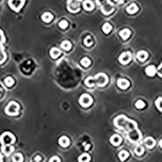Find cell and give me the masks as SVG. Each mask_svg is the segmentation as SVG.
<instances>
[{
	"label": "cell",
	"mask_w": 162,
	"mask_h": 162,
	"mask_svg": "<svg viewBox=\"0 0 162 162\" xmlns=\"http://www.w3.org/2000/svg\"><path fill=\"white\" fill-rule=\"evenodd\" d=\"M85 84L88 87H92L94 85H97L98 86L103 87L104 86L107 85L108 82V76L101 73H98L93 77H88L85 80Z\"/></svg>",
	"instance_id": "1"
},
{
	"label": "cell",
	"mask_w": 162,
	"mask_h": 162,
	"mask_svg": "<svg viewBox=\"0 0 162 162\" xmlns=\"http://www.w3.org/2000/svg\"><path fill=\"white\" fill-rule=\"evenodd\" d=\"M19 110V106L17 102L11 101L6 107L5 112L6 114L10 115V116H15V115H17L18 114Z\"/></svg>",
	"instance_id": "2"
},
{
	"label": "cell",
	"mask_w": 162,
	"mask_h": 162,
	"mask_svg": "<svg viewBox=\"0 0 162 162\" xmlns=\"http://www.w3.org/2000/svg\"><path fill=\"white\" fill-rule=\"evenodd\" d=\"M16 141V138L14 135L11 132H6L2 134L0 136V143L2 145H12V144L14 143Z\"/></svg>",
	"instance_id": "3"
},
{
	"label": "cell",
	"mask_w": 162,
	"mask_h": 162,
	"mask_svg": "<svg viewBox=\"0 0 162 162\" xmlns=\"http://www.w3.org/2000/svg\"><path fill=\"white\" fill-rule=\"evenodd\" d=\"M93 102V99L90 95L87 94H82L80 99H79V103L81 104L82 107L87 108L89 107Z\"/></svg>",
	"instance_id": "4"
},
{
	"label": "cell",
	"mask_w": 162,
	"mask_h": 162,
	"mask_svg": "<svg viewBox=\"0 0 162 162\" xmlns=\"http://www.w3.org/2000/svg\"><path fill=\"white\" fill-rule=\"evenodd\" d=\"M81 0H71L68 1V9L71 12H77L80 10V3Z\"/></svg>",
	"instance_id": "5"
},
{
	"label": "cell",
	"mask_w": 162,
	"mask_h": 162,
	"mask_svg": "<svg viewBox=\"0 0 162 162\" xmlns=\"http://www.w3.org/2000/svg\"><path fill=\"white\" fill-rule=\"evenodd\" d=\"M24 3L25 0H9V6L16 12H18L23 7Z\"/></svg>",
	"instance_id": "6"
},
{
	"label": "cell",
	"mask_w": 162,
	"mask_h": 162,
	"mask_svg": "<svg viewBox=\"0 0 162 162\" xmlns=\"http://www.w3.org/2000/svg\"><path fill=\"white\" fill-rule=\"evenodd\" d=\"M132 60V54L130 51L123 52L119 57V62L121 64H128Z\"/></svg>",
	"instance_id": "7"
},
{
	"label": "cell",
	"mask_w": 162,
	"mask_h": 162,
	"mask_svg": "<svg viewBox=\"0 0 162 162\" xmlns=\"http://www.w3.org/2000/svg\"><path fill=\"white\" fill-rule=\"evenodd\" d=\"M141 136V134L140 133V130L137 129L130 130L128 134V138L129 139V140L131 142H133V143H135V142H137L140 140Z\"/></svg>",
	"instance_id": "8"
},
{
	"label": "cell",
	"mask_w": 162,
	"mask_h": 162,
	"mask_svg": "<svg viewBox=\"0 0 162 162\" xmlns=\"http://www.w3.org/2000/svg\"><path fill=\"white\" fill-rule=\"evenodd\" d=\"M127 121V118L124 115H121L115 119L114 125L115 127L119 128H123L125 127Z\"/></svg>",
	"instance_id": "9"
},
{
	"label": "cell",
	"mask_w": 162,
	"mask_h": 162,
	"mask_svg": "<svg viewBox=\"0 0 162 162\" xmlns=\"http://www.w3.org/2000/svg\"><path fill=\"white\" fill-rule=\"evenodd\" d=\"M117 84L118 86V87L122 89V90H126V89H127L130 86V83L127 79L121 78L118 79L117 82Z\"/></svg>",
	"instance_id": "10"
},
{
	"label": "cell",
	"mask_w": 162,
	"mask_h": 162,
	"mask_svg": "<svg viewBox=\"0 0 162 162\" xmlns=\"http://www.w3.org/2000/svg\"><path fill=\"white\" fill-rule=\"evenodd\" d=\"M145 73L149 77H153L157 73V68L154 65L148 66L145 68Z\"/></svg>",
	"instance_id": "11"
},
{
	"label": "cell",
	"mask_w": 162,
	"mask_h": 162,
	"mask_svg": "<svg viewBox=\"0 0 162 162\" xmlns=\"http://www.w3.org/2000/svg\"><path fill=\"white\" fill-rule=\"evenodd\" d=\"M148 57V53L145 51H139L136 54V57L138 60L140 62H144L147 59Z\"/></svg>",
	"instance_id": "12"
},
{
	"label": "cell",
	"mask_w": 162,
	"mask_h": 162,
	"mask_svg": "<svg viewBox=\"0 0 162 162\" xmlns=\"http://www.w3.org/2000/svg\"><path fill=\"white\" fill-rule=\"evenodd\" d=\"M14 148L12 145H2L1 151L3 154L6 155V156H9V155L14 151Z\"/></svg>",
	"instance_id": "13"
},
{
	"label": "cell",
	"mask_w": 162,
	"mask_h": 162,
	"mask_svg": "<svg viewBox=\"0 0 162 162\" xmlns=\"http://www.w3.org/2000/svg\"><path fill=\"white\" fill-rule=\"evenodd\" d=\"M131 35V31L130 29H128L127 28H125L122 29L121 31L120 32V36H121V38L124 40H126L128 38L130 37Z\"/></svg>",
	"instance_id": "14"
},
{
	"label": "cell",
	"mask_w": 162,
	"mask_h": 162,
	"mask_svg": "<svg viewBox=\"0 0 162 162\" xmlns=\"http://www.w3.org/2000/svg\"><path fill=\"white\" fill-rule=\"evenodd\" d=\"M126 10L128 14H135V13H136L138 11L139 8H138V5L135 4V3H131L129 6H128Z\"/></svg>",
	"instance_id": "15"
},
{
	"label": "cell",
	"mask_w": 162,
	"mask_h": 162,
	"mask_svg": "<svg viewBox=\"0 0 162 162\" xmlns=\"http://www.w3.org/2000/svg\"><path fill=\"white\" fill-rule=\"evenodd\" d=\"M122 139L118 135H114L110 138V143L114 145V146H118L121 143Z\"/></svg>",
	"instance_id": "16"
},
{
	"label": "cell",
	"mask_w": 162,
	"mask_h": 162,
	"mask_svg": "<svg viewBox=\"0 0 162 162\" xmlns=\"http://www.w3.org/2000/svg\"><path fill=\"white\" fill-rule=\"evenodd\" d=\"M83 7L88 11H91L94 9V4L90 0H86L83 2Z\"/></svg>",
	"instance_id": "17"
},
{
	"label": "cell",
	"mask_w": 162,
	"mask_h": 162,
	"mask_svg": "<svg viewBox=\"0 0 162 162\" xmlns=\"http://www.w3.org/2000/svg\"><path fill=\"white\" fill-rule=\"evenodd\" d=\"M144 143H145V145L147 146V147L148 148H153L154 147L155 144H156L155 140L151 137H148L145 139L144 141Z\"/></svg>",
	"instance_id": "18"
},
{
	"label": "cell",
	"mask_w": 162,
	"mask_h": 162,
	"mask_svg": "<svg viewBox=\"0 0 162 162\" xmlns=\"http://www.w3.org/2000/svg\"><path fill=\"white\" fill-rule=\"evenodd\" d=\"M58 143L62 147H68L69 145V138H67L66 136H62L61 138H59Z\"/></svg>",
	"instance_id": "19"
},
{
	"label": "cell",
	"mask_w": 162,
	"mask_h": 162,
	"mask_svg": "<svg viewBox=\"0 0 162 162\" xmlns=\"http://www.w3.org/2000/svg\"><path fill=\"white\" fill-rule=\"evenodd\" d=\"M125 127H127L128 130H132L137 128V123L133 120H128L125 125Z\"/></svg>",
	"instance_id": "20"
},
{
	"label": "cell",
	"mask_w": 162,
	"mask_h": 162,
	"mask_svg": "<svg viewBox=\"0 0 162 162\" xmlns=\"http://www.w3.org/2000/svg\"><path fill=\"white\" fill-rule=\"evenodd\" d=\"M53 16L49 12H45L42 16V19L45 23H49L52 19Z\"/></svg>",
	"instance_id": "21"
},
{
	"label": "cell",
	"mask_w": 162,
	"mask_h": 162,
	"mask_svg": "<svg viewBox=\"0 0 162 162\" xmlns=\"http://www.w3.org/2000/svg\"><path fill=\"white\" fill-rule=\"evenodd\" d=\"M78 162H89L90 161V156L87 153L81 154L78 158Z\"/></svg>",
	"instance_id": "22"
},
{
	"label": "cell",
	"mask_w": 162,
	"mask_h": 162,
	"mask_svg": "<svg viewBox=\"0 0 162 162\" xmlns=\"http://www.w3.org/2000/svg\"><path fill=\"white\" fill-rule=\"evenodd\" d=\"M60 51L57 48H53L51 49L50 55L53 58H57L60 55Z\"/></svg>",
	"instance_id": "23"
},
{
	"label": "cell",
	"mask_w": 162,
	"mask_h": 162,
	"mask_svg": "<svg viewBox=\"0 0 162 162\" xmlns=\"http://www.w3.org/2000/svg\"><path fill=\"white\" fill-rule=\"evenodd\" d=\"M128 156H129V153L126 150H121L120 151V153H119V158H120V160L122 161H125L127 158H128Z\"/></svg>",
	"instance_id": "24"
},
{
	"label": "cell",
	"mask_w": 162,
	"mask_h": 162,
	"mask_svg": "<svg viewBox=\"0 0 162 162\" xmlns=\"http://www.w3.org/2000/svg\"><path fill=\"white\" fill-rule=\"evenodd\" d=\"M12 160L13 162H23L24 158L22 154L20 153H16L12 158Z\"/></svg>",
	"instance_id": "25"
},
{
	"label": "cell",
	"mask_w": 162,
	"mask_h": 162,
	"mask_svg": "<svg viewBox=\"0 0 162 162\" xmlns=\"http://www.w3.org/2000/svg\"><path fill=\"white\" fill-rule=\"evenodd\" d=\"M112 29V25L109 24V23H105V24L102 25V30L104 33H106V34H108L109 32H110Z\"/></svg>",
	"instance_id": "26"
},
{
	"label": "cell",
	"mask_w": 162,
	"mask_h": 162,
	"mask_svg": "<svg viewBox=\"0 0 162 162\" xmlns=\"http://www.w3.org/2000/svg\"><path fill=\"white\" fill-rule=\"evenodd\" d=\"M60 46L62 49H64V50L69 51V49L71 48V44L69 41L65 40V41L62 42Z\"/></svg>",
	"instance_id": "27"
},
{
	"label": "cell",
	"mask_w": 162,
	"mask_h": 162,
	"mask_svg": "<svg viewBox=\"0 0 162 162\" xmlns=\"http://www.w3.org/2000/svg\"><path fill=\"white\" fill-rule=\"evenodd\" d=\"M81 64H82V66H83L84 67H88L91 64V61L88 57H84L81 60Z\"/></svg>",
	"instance_id": "28"
},
{
	"label": "cell",
	"mask_w": 162,
	"mask_h": 162,
	"mask_svg": "<svg viewBox=\"0 0 162 162\" xmlns=\"http://www.w3.org/2000/svg\"><path fill=\"white\" fill-rule=\"evenodd\" d=\"M6 57V55L4 52L3 51V48H2V45L0 44V64L3 63V62L5 60Z\"/></svg>",
	"instance_id": "29"
},
{
	"label": "cell",
	"mask_w": 162,
	"mask_h": 162,
	"mask_svg": "<svg viewBox=\"0 0 162 162\" xmlns=\"http://www.w3.org/2000/svg\"><path fill=\"white\" fill-rule=\"evenodd\" d=\"M14 79L11 77H8L5 79V84H6V86H7L9 87L12 86L14 84Z\"/></svg>",
	"instance_id": "30"
},
{
	"label": "cell",
	"mask_w": 162,
	"mask_h": 162,
	"mask_svg": "<svg viewBox=\"0 0 162 162\" xmlns=\"http://www.w3.org/2000/svg\"><path fill=\"white\" fill-rule=\"evenodd\" d=\"M84 43L86 45L88 46V47H90V46L93 44V40H92L90 36H88L87 37L84 39Z\"/></svg>",
	"instance_id": "31"
},
{
	"label": "cell",
	"mask_w": 162,
	"mask_h": 162,
	"mask_svg": "<svg viewBox=\"0 0 162 162\" xmlns=\"http://www.w3.org/2000/svg\"><path fill=\"white\" fill-rule=\"evenodd\" d=\"M155 104H156V107L158 110L160 112H162V97L158 98L156 102H155Z\"/></svg>",
	"instance_id": "32"
},
{
	"label": "cell",
	"mask_w": 162,
	"mask_h": 162,
	"mask_svg": "<svg viewBox=\"0 0 162 162\" xmlns=\"http://www.w3.org/2000/svg\"><path fill=\"white\" fill-rule=\"evenodd\" d=\"M144 153V148L141 146H138L135 148V153L138 156H141Z\"/></svg>",
	"instance_id": "33"
},
{
	"label": "cell",
	"mask_w": 162,
	"mask_h": 162,
	"mask_svg": "<svg viewBox=\"0 0 162 162\" xmlns=\"http://www.w3.org/2000/svg\"><path fill=\"white\" fill-rule=\"evenodd\" d=\"M135 107L138 109H142L145 107V103L142 100H138L135 102Z\"/></svg>",
	"instance_id": "34"
},
{
	"label": "cell",
	"mask_w": 162,
	"mask_h": 162,
	"mask_svg": "<svg viewBox=\"0 0 162 162\" xmlns=\"http://www.w3.org/2000/svg\"><path fill=\"white\" fill-rule=\"evenodd\" d=\"M58 25H59V27H60L61 29H65L68 26V24L67 21H66V20H62V21H61L60 23H59Z\"/></svg>",
	"instance_id": "35"
},
{
	"label": "cell",
	"mask_w": 162,
	"mask_h": 162,
	"mask_svg": "<svg viewBox=\"0 0 162 162\" xmlns=\"http://www.w3.org/2000/svg\"><path fill=\"white\" fill-rule=\"evenodd\" d=\"M157 74L160 77L162 78V63L157 68Z\"/></svg>",
	"instance_id": "36"
},
{
	"label": "cell",
	"mask_w": 162,
	"mask_h": 162,
	"mask_svg": "<svg viewBox=\"0 0 162 162\" xmlns=\"http://www.w3.org/2000/svg\"><path fill=\"white\" fill-rule=\"evenodd\" d=\"M49 162H60V159L58 156H54L49 160Z\"/></svg>",
	"instance_id": "37"
},
{
	"label": "cell",
	"mask_w": 162,
	"mask_h": 162,
	"mask_svg": "<svg viewBox=\"0 0 162 162\" xmlns=\"http://www.w3.org/2000/svg\"><path fill=\"white\" fill-rule=\"evenodd\" d=\"M0 162H3V156L1 154H0Z\"/></svg>",
	"instance_id": "38"
},
{
	"label": "cell",
	"mask_w": 162,
	"mask_h": 162,
	"mask_svg": "<svg viewBox=\"0 0 162 162\" xmlns=\"http://www.w3.org/2000/svg\"><path fill=\"white\" fill-rule=\"evenodd\" d=\"M159 145H160V146L162 148V139L160 141V142H159Z\"/></svg>",
	"instance_id": "39"
},
{
	"label": "cell",
	"mask_w": 162,
	"mask_h": 162,
	"mask_svg": "<svg viewBox=\"0 0 162 162\" xmlns=\"http://www.w3.org/2000/svg\"><path fill=\"white\" fill-rule=\"evenodd\" d=\"M68 1H71V0H68Z\"/></svg>",
	"instance_id": "40"
}]
</instances>
